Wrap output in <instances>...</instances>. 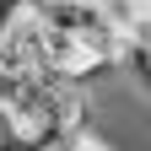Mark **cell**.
<instances>
[{"label":"cell","mask_w":151,"mask_h":151,"mask_svg":"<svg viewBox=\"0 0 151 151\" xmlns=\"http://www.w3.org/2000/svg\"><path fill=\"white\" fill-rule=\"evenodd\" d=\"M86 6L97 11L108 27H119V32H135V22L151 11V0H86Z\"/></svg>","instance_id":"cell-1"},{"label":"cell","mask_w":151,"mask_h":151,"mask_svg":"<svg viewBox=\"0 0 151 151\" xmlns=\"http://www.w3.org/2000/svg\"><path fill=\"white\" fill-rule=\"evenodd\" d=\"M22 16H27V0H0V38L22 22Z\"/></svg>","instance_id":"cell-2"},{"label":"cell","mask_w":151,"mask_h":151,"mask_svg":"<svg viewBox=\"0 0 151 151\" xmlns=\"http://www.w3.org/2000/svg\"><path fill=\"white\" fill-rule=\"evenodd\" d=\"M70 151H103V146H97V140H76Z\"/></svg>","instance_id":"cell-3"}]
</instances>
